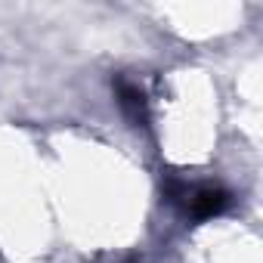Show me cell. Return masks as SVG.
I'll use <instances>...</instances> for the list:
<instances>
[{"instance_id": "6da1fadb", "label": "cell", "mask_w": 263, "mask_h": 263, "mask_svg": "<svg viewBox=\"0 0 263 263\" xmlns=\"http://www.w3.org/2000/svg\"><path fill=\"white\" fill-rule=\"evenodd\" d=\"M164 195H167V201L183 204V211H186L192 220H211V217H220V214L232 204V195H229L223 186H214V183L189 186L186 180H177V177L167 180Z\"/></svg>"}, {"instance_id": "7a4b0ae2", "label": "cell", "mask_w": 263, "mask_h": 263, "mask_svg": "<svg viewBox=\"0 0 263 263\" xmlns=\"http://www.w3.org/2000/svg\"><path fill=\"white\" fill-rule=\"evenodd\" d=\"M118 105L124 111V118L134 124V127H146L149 121V102H146V93L137 87V84H130V81H118Z\"/></svg>"}]
</instances>
